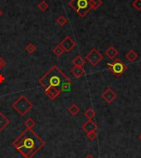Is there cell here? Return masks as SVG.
Listing matches in <instances>:
<instances>
[{"label":"cell","mask_w":141,"mask_h":158,"mask_svg":"<svg viewBox=\"0 0 141 158\" xmlns=\"http://www.w3.org/2000/svg\"><path fill=\"white\" fill-rule=\"evenodd\" d=\"M45 145L32 129L26 128L12 142V146L25 158H32Z\"/></svg>","instance_id":"6da1fadb"},{"label":"cell","mask_w":141,"mask_h":158,"mask_svg":"<svg viewBox=\"0 0 141 158\" xmlns=\"http://www.w3.org/2000/svg\"><path fill=\"white\" fill-rule=\"evenodd\" d=\"M71 79L57 65H53L39 79L40 85L46 90L48 88H57L62 92V87Z\"/></svg>","instance_id":"7a4b0ae2"},{"label":"cell","mask_w":141,"mask_h":158,"mask_svg":"<svg viewBox=\"0 0 141 158\" xmlns=\"http://www.w3.org/2000/svg\"><path fill=\"white\" fill-rule=\"evenodd\" d=\"M69 5L82 18L92 10L91 0H70Z\"/></svg>","instance_id":"3957f363"},{"label":"cell","mask_w":141,"mask_h":158,"mask_svg":"<svg viewBox=\"0 0 141 158\" xmlns=\"http://www.w3.org/2000/svg\"><path fill=\"white\" fill-rule=\"evenodd\" d=\"M12 107L14 108L16 111L18 112V114L20 116L24 117L32 108L33 104L31 102L27 97L22 94L12 104Z\"/></svg>","instance_id":"277c9868"},{"label":"cell","mask_w":141,"mask_h":158,"mask_svg":"<svg viewBox=\"0 0 141 158\" xmlns=\"http://www.w3.org/2000/svg\"><path fill=\"white\" fill-rule=\"evenodd\" d=\"M107 66H108L109 70L116 77H120L127 70V65L123 61H121L120 59L116 60L112 63H108Z\"/></svg>","instance_id":"5b68a950"},{"label":"cell","mask_w":141,"mask_h":158,"mask_svg":"<svg viewBox=\"0 0 141 158\" xmlns=\"http://www.w3.org/2000/svg\"><path fill=\"white\" fill-rule=\"evenodd\" d=\"M104 58V56L96 48H92L86 56V60L88 61L92 65L96 66L98 65Z\"/></svg>","instance_id":"8992f818"},{"label":"cell","mask_w":141,"mask_h":158,"mask_svg":"<svg viewBox=\"0 0 141 158\" xmlns=\"http://www.w3.org/2000/svg\"><path fill=\"white\" fill-rule=\"evenodd\" d=\"M59 45L61 46L62 48L64 49L65 51L69 52V51H71L73 49L75 48V47H76V42L74 41V39L71 37L70 36H66V37L62 40Z\"/></svg>","instance_id":"52a82bcc"},{"label":"cell","mask_w":141,"mask_h":158,"mask_svg":"<svg viewBox=\"0 0 141 158\" xmlns=\"http://www.w3.org/2000/svg\"><path fill=\"white\" fill-rule=\"evenodd\" d=\"M101 97H102L103 100H105L107 104H112V103L116 99L117 94H116L111 88H107L106 90L104 91L102 94Z\"/></svg>","instance_id":"ba28073f"},{"label":"cell","mask_w":141,"mask_h":158,"mask_svg":"<svg viewBox=\"0 0 141 158\" xmlns=\"http://www.w3.org/2000/svg\"><path fill=\"white\" fill-rule=\"evenodd\" d=\"M81 128H82V130H83L86 133L92 132V131H97V128H98L97 124L94 123L92 119H88L86 123H84L82 124Z\"/></svg>","instance_id":"9c48e42d"},{"label":"cell","mask_w":141,"mask_h":158,"mask_svg":"<svg viewBox=\"0 0 141 158\" xmlns=\"http://www.w3.org/2000/svg\"><path fill=\"white\" fill-rule=\"evenodd\" d=\"M61 93V90L57 88H48L45 90V94L50 100H55Z\"/></svg>","instance_id":"30bf717a"},{"label":"cell","mask_w":141,"mask_h":158,"mask_svg":"<svg viewBox=\"0 0 141 158\" xmlns=\"http://www.w3.org/2000/svg\"><path fill=\"white\" fill-rule=\"evenodd\" d=\"M10 120L3 113H0V131H3L8 126Z\"/></svg>","instance_id":"8fae6325"},{"label":"cell","mask_w":141,"mask_h":158,"mask_svg":"<svg viewBox=\"0 0 141 158\" xmlns=\"http://www.w3.org/2000/svg\"><path fill=\"white\" fill-rule=\"evenodd\" d=\"M71 73L73 74L76 78H80L84 75L85 70L82 66H74L71 69Z\"/></svg>","instance_id":"7c38bea8"},{"label":"cell","mask_w":141,"mask_h":158,"mask_svg":"<svg viewBox=\"0 0 141 158\" xmlns=\"http://www.w3.org/2000/svg\"><path fill=\"white\" fill-rule=\"evenodd\" d=\"M105 54L109 59L113 60L118 55V51L113 46H110L105 51Z\"/></svg>","instance_id":"4fadbf2b"},{"label":"cell","mask_w":141,"mask_h":158,"mask_svg":"<svg viewBox=\"0 0 141 158\" xmlns=\"http://www.w3.org/2000/svg\"><path fill=\"white\" fill-rule=\"evenodd\" d=\"M126 58L127 61L129 62H135L138 59V54L134 50H129L128 52L126 54Z\"/></svg>","instance_id":"5bb4252c"},{"label":"cell","mask_w":141,"mask_h":158,"mask_svg":"<svg viewBox=\"0 0 141 158\" xmlns=\"http://www.w3.org/2000/svg\"><path fill=\"white\" fill-rule=\"evenodd\" d=\"M72 63L74 66H82V67L85 65V60L82 58V56L79 55L72 61Z\"/></svg>","instance_id":"9a60e30c"},{"label":"cell","mask_w":141,"mask_h":158,"mask_svg":"<svg viewBox=\"0 0 141 158\" xmlns=\"http://www.w3.org/2000/svg\"><path fill=\"white\" fill-rule=\"evenodd\" d=\"M68 111L69 113L71 114V115H73V116H76L77 114H79L80 112V108L79 106L75 104H71L70 107L68 108Z\"/></svg>","instance_id":"2e32d148"},{"label":"cell","mask_w":141,"mask_h":158,"mask_svg":"<svg viewBox=\"0 0 141 158\" xmlns=\"http://www.w3.org/2000/svg\"><path fill=\"white\" fill-rule=\"evenodd\" d=\"M56 23L58 25H59L60 26H64L65 25H66L68 23V19L67 18H65L64 15H60L59 17L57 18L56 19Z\"/></svg>","instance_id":"e0dca14e"},{"label":"cell","mask_w":141,"mask_h":158,"mask_svg":"<svg viewBox=\"0 0 141 158\" xmlns=\"http://www.w3.org/2000/svg\"><path fill=\"white\" fill-rule=\"evenodd\" d=\"M53 52L55 53V55L56 56H60L64 54L65 51L62 48V47L60 45H57V46L53 49Z\"/></svg>","instance_id":"ac0fdd59"},{"label":"cell","mask_w":141,"mask_h":158,"mask_svg":"<svg viewBox=\"0 0 141 158\" xmlns=\"http://www.w3.org/2000/svg\"><path fill=\"white\" fill-rule=\"evenodd\" d=\"M24 124H25V126H26V128L32 129L33 127L35 126V122L33 120L32 118H27V120L25 121Z\"/></svg>","instance_id":"d6986e66"},{"label":"cell","mask_w":141,"mask_h":158,"mask_svg":"<svg viewBox=\"0 0 141 158\" xmlns=\"http://www.w3.org/2000/svg\"><path fill=\"white\" fill-rule=\"evenodd\" d=\"M84 114H85V116L87 117V118L88 119H92L94 117H95V115H96V113H95V111H94L92 108H88V109H87L85 111V113H84Z\"/></svg>","instance_id":"ffe728a7"},{"label":"cell","mask_w":141,"mask_h":158,"mask_svg":"<svg viewBox=\"0 0 141 158\" xmlns=\"http://www.w3.org/2000/svg\"><path fill=\"white\" fill-rule=\"evenodd\" d=\"M25 50L27 51L29 54H32L36 50V47L33 43H28V44L25 47Z\"/></svg>","instance_id":"44dd1931"},{"label":"cell","mask_w":141,"mask_h":158,"mask_svg":"<svg viewBox=\"0 0 141 158\" xmlns=\"http://www.w3.org/2000/svg\"><path fill=\"white\" fill-rule=\"evenodd\" d=\"M49 7L50 6H49L48 3H46V1H45V0H42V1H41V2L38 3L39 9H41V11H43V12L46 11L47 9H49Z\"/></svg>","instance_id":"7402d4cb"},{"label":"cell","mask_w":141,"mask_h":158,"mask_svg":"<svg viewBox=\"0 0 141 158\" xmlns=\"http://www.w3.org/2000/svg\"><path fill=\"white\" fill-rule=\"evenodd\" d=\"M102 4V0H91L92 9L96 10V9H98Z\"/></svg>","instance_id":"603a6c76"},{"label":"cell","mask_w":141,"mask_h":158,"mask_svg":"<svg viewBox=\"0 0 141 158\" xmlns=\"http://www.w3.org/2000/svg\"><path fill=\"white\" fill-rule=\"evenodd\" d=\"M87 138L90 141H94L97 138V131H92V132H88V133H87Z\"/></svg>","instance_id":"cb8c5ba5"},{"label":"cell","mask_w":141,"mask_h":158,"mask_svg":"<svg viewBox=\"0 0 141 158\" xmlns=\"http://www.w3.org/2000/svg\"><path fill=\"white\" fill-rule=\"evenodd\" d=\"M133 7L135 8L136 10L140 11L141 10V0H135L132 3Z\"/></svg>","instance_id":"d4e9b609"},{"label":"cell","mask_w":141,"mask_h":158,"mask_svg":"<svg viewBox=\"0 0 141 158\" xmlns=\"http://www.w3.org/2000/svg\"><path fill=\"white\" fill-rule=\"evenodd\" d=\"M5 65H6V62H5V61H4L2 57H0V70L3 69Z\"/></svg>","instance_id":"484cf974"},{"label":"cell","mask_w":141,"mask_h":158,"mask_svg":"<svg viewBox=\"0 0 141 158\" xmlns=\"http://www.w3.org/2000/svg\"><path fill=\"white\" fill-rule=\"evenodd\" d=\"M85 158H95V157H94V156L92 155H91V154H88V155L87 156H86Z\"/></svg>","instance_id":"4316f807"},{"label":"cell","mask_w":141,"mask_h":158,"mask_svg":"<svg viewBox=\"0 0 141 158\" xmlns=\"http://www.w3.org/2000/svg\"><path fill=\"white\" fill-rule=\"evenodd\" d=\"M3 79H4V78H3V75H0V83L3 82Z\"/></svg>","instance_id":"83f0119b"},{"label":"cell","mask_w":141,"mask_h":158,"mask_svg":"<svg viewBox=\"0 0 141 158\" xmlns=\"http://www.w3.org/2000/svg\"><path fill=\"white\" fill-rule=\"evenodd\" d=\"M3 15V12L2 11V10H1V9H0V18H1V17H2Z\"/></svg>","instance_id":"f1b7e54d"},{"label":"cell","mask_w":141,"mask_h":158,"mask_svg":"<svg viewBox=\"0 0 141 158\" xmlns=\"http://www.w3.org/2000/svg\"><path fill=\"white\" fill-rule=\"evenodd\" d=\"M139 139H140V140H141V134L139 135Z\"/></svg>","instance_id":"f546056e"},{"label":"cell","mask_w":141,"mask_h":158,"mask_svg":"<svg viewBox=\"0 0 141 158\" xmlns=\"http://www.w3.org/2000/svg\"><path fill=\"white\" fill-rule=\"evenodd\" d=\"M0 106H1V104H0Z\"/></svg>","instance_id":"4dcf8cb0"}]
</instances>
